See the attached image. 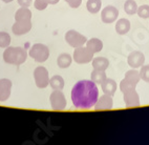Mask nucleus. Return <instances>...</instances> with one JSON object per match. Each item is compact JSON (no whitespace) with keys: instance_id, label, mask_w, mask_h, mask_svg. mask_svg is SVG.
I'll list each match as a JSON object with an SVG mask.
<instances>
[{"instance_id":"f257e3e1","label":"nucleus","mask_w":149,"mask_h":145,"mask_svg":"<svg viewBox=\"0 0 149 145\" xmlns=\"http://www.w3.org/2000/svg\"><path fill=\"white\" fill-rule=\"evenodd\" d=\"M72 102L78 109H89L93 107L99 99V89L91 80H81L72 89Z\"/></svg>"},{"instance_id":"f03ea898","label":"nucleus","mask_w":149,"mask_h":145,"mask_svg":"<svg viewBox=\"0 0 149 145\" xmlns=\"http://www.w3.org/2000/svg\"><path fill=\"white\" fill-rule=\"evenodd\" d=\"M26 59L27 52L25 51V48L8 46L3 52V60L8 64L20 65L26 61Z\"/></svg>"},{"instance_id":"7ed1b4c3","label":"nucleus","mask_w":149,"mask_h":145,"mask_svg":"<svg viewBox=\"0 0 149 145\" xmlns=\"http://www.w3.org/2000/svg\"><path fill=\"white\" fill-rule=\"evenodd\" d=\"M140 80H141L140 72H138L136 68L128 70L125 74V78L123 79L120 83L121 91H122V93H125V91L136 89V86L138 85Z\"/></svg>"},{"instance_id":"20e7f679","label":"nucleus","mask_w":149,"mask_h":145,"mask_svg":"<svg viewBox=\"0 0 149 145\" xmlns=\"http://www.w3.org/2000/svg\"><path fill=\"white\" fill-rule=\"evenodd\" d=\"M29 57L34 59L36 62L42 63L45 62L49 57V48L42 43H36L31 47L29 52Z\"/></svg>"},{"instance_id":"39448f33","label":"nucleus","mask_w":149,"mask_h":145,"mask_svg":"<svg viewBox=\"0 0 149 145\" xmlns=\"http://www.w3.org/2000/svg\"><path fill=\"white\" fill-rule=\"evenodd\" d=\"M93 55L95 54L93 52L89 51L87 47H84V45H83L80 46V47L74 48L72 59L78 64H86V63H89V62L93 61Z\"/></svg>"},{"instance_id":"423d86ee","label":"nucleus","mask_w":149,"mask_h":145,"mask_svg":"<svg viewBox=\"0 0 149 145\" xmlns=\"http://www.w3.org/2000/svg\"><path fill=\"white\" fill-rule=\"evenodd\" d=\"M65 41L68 43L72 47H80L83 46L84 44H86L87 42V38L84 35L80 34L79 32L74 30H70L68 32H66L65 34Z\"/></svg>"},{"instance_id":"0eeeda50","label":"nucleus","mask_w":149,"mask_h":145,"mask_svg":"<svg viewBox=\"0 0 149 145\" xmlns=\"http://www.w3.org/2000/svg\"><path fill=\"white\" fill-rule=\"evenodd\" d=\"M34 79L36 85L39 89H45L49 84L48 70L44 66H38L34 70Z\"/></svg>"},{"instance_id":"6e6552de","label":"nucleus","mask_w":149,"mask_h":145,"mask_svg":"<svg viewBox=\"0 0 149 145\" xmlns=\"http://www.w3.org/2000/svg\"><path fill=\"white\" fill-rule=\"evenodd\" d=\"M49 101H51L52 107L55 110H63L67 105L66 98L62 91L54 89V91L49 96Z\"/></svg>"},{"instance_id":"1a4fd4ad","label":"nucleus","mask_w":149,"mask_h":145,"mask_svg":"<svg viewBox=\"0 0 149 145\" xmlns=\"http://www.w3.org/2000/svg\"><path fill=\"white\" fill-rule=\"evenodd\" d=\"M118 17H119V10L112 6H107L101 12V19L104 23L109 24L117 21Z\"/></svg>"},{"instance_id":"9d476101","label":"nucleus","mask_w":149,"mask_h":145,"mask_svg":"<svg viewBox=\"0 0 149 145\" xmlns=\"http://www.w3.org/2000/svg\"><path fill=\"white\" fill-rule=\"evenodd\" d=\"M127 62L128 65L132 67V68H139V67H141L145 63V56H144L142 52L133 51L128 55Z\"/></svg>"},{"instance_id":"9b49d317","label":"nucleus","mask_w":149,"mask_h":145,"mask_svg":"<svg viewBox=\"0 0 149 145\" xmlns=\"http://www.w3.org/2000/svg\"><path fill=\"white\" fill-rule=\"evenodd\" d=\"M123 95H124L123 99H124L126 107H136L140 105V97L136 89L125 91V93H123Z\"/></svg>"},{"instance_id":"f8f14e48","label":"nucleus","mask_w":149,"mask_h":145,"mask_svg":"<svg viewBox=\"0 0 149 145\" xmlns=\"http://www.w3.org/2000/svg\"><path fill=\"white\" fill-rule=\"evenodd\" d=\"M32 30V21H15L12 26V32L16 36L25 35Z\"/></svg>"},{"instance_id":"ddd939ff","label":"nucleus","mask_w":149,"mask_h":145,"mask_svg":"<svg viewBox=\"0 0 149 145\" xmlns=\"http://www.w3.org/2000/svg\"><path fill=\"white\" fill-rule=\"evenodd\" d=\"M12 91V81L10 79H0V102H4L10 98Z\"/></svg>"},{"instance_id":"4468645a","label":"nucleus","mask_w":149,"mask_h":145,"mask_svg":"<svg viewBox=\"0 0 149 145\" xmlns=\"http://www.w3.org/2000/svg\"><path fill=\"white\" fill-rule=\"evenodd\" d=\"M112 105H113V101H112L111 96L104 94L98 99L97 103L95 104V109L96 110H107L111 109Z\"/></svg>"},{"instance_id":"2eb2a0df","label":"nucleus","mask_w":149,"mask_h":145,"mask_svg":"<svg viewBox=\"0 0 149 145\" xmlns=\"http://www.w3.org/2000/svg\"><path fill=\"white\" fill-rule=\"evenodd\" d=\"M117 87H118L117 82H116L113 79H110V78H106L101 83V89L104 94L109 95V96H111V97L116 94Z\"/></svg>"},{"instance_id":"dca6fc26","label":"nucleus","mask_w":149,"mask_h":145,"mask_svg":"<svg viewBox=\"0 0 149 145\" xmlns=\"http://www.w3.org/2000/svg\"><path fill=\"white\" fill-rule=\"evenodd\" d=\"M130 31V21L128 19H119L116 23V32L119 35H126Z\"/></svg>"},{"instance_id":"f3484780","label":"nucleus","mask_w":149,"mask_h":145,"mask_svg":"<svg viewBox=\"0 0 149 145\" xmlns=\"http://www.w3.org/2000/svg\"><path fill=\"white\" fill-rule=\"evenodd\" d=\"M32 12L29 8H20L15 14V21H32Z\"/></svg>"},{"instance_id":"a211bd4d","label":"nucleus","mask_w":149,"mask_h":145,"mask_svg":"<svg viewBox=\"0 0 149 145\" xmlns=\"http://www.w3.org/2000/svg\"><path fill=\"white\" fill-rule=\"evenodd\" d=\"M86 47L91 51L93 54H96V53H99V52L102 51V48H103V42L102 40L98 39V38H91V40H87L86 42Z\"/></svg>"},{"instance_id":"6ab92c4d","label":"nucleus","mask_w":149,"mask_h":145,"mask_svg":"<svg viewBox=\"0 0 149 145\" xmlns=\"http://www.w3.org/2000/svg\"><path fill=\"white\" fill-rule=\"evenodd\" d=\"M93 66L95 70H106L109 66V61L105 57H97L93 59Z\"/></svg>"},{"instance_id":"aec40b11","label":"nucleus","mask_w":149,"mask_h":145,"mask_svg":"<svg viewBox=\"0 0 149 145\" xmlns=\"http://www.w3.org/2000/svg\"><path fill=\"white\" fill-rule=\"evenodd\" d=\"M72 62V57L69 54H66V53H63L60 56L58 57L57 59V64L60 68H67V67L70 66Z\"/></svg>"},{"instance_id":"412c9836","label":"nucleus","mask_w":149,"mask_h":145,"mask_svg":"<svg viewBox=\"0 0 149 145\" xmlns=\"http://www.w3.org/2000/svg\"><path fill=\"white\" fill-rule=\"evenodd\" d=\"M49 85L53 89H57V91H62L64 87V79L61 76L55 75L49 79Z\"/></svg>"},{"instance_id":"4be33fe9","label":"nucleus","mask_w":149,"mask_h":145,"mask_svg":"<svg viewBox=\"0 0 149 145\" xmlns=\"http://www.w3.org/2000/svg\"><path fill=\"white\" fill-rule=\"evenodd\" d=\"M106 74L105 70H95L91 72V80L93 81L96 84H101L105 79H106Z\"/></svg>"},{"instance_id":"5701e85b","label":"nucleus","mask_w":149,"mask_h":145,"mask_svg":"<svg viewBox=\"0 0 149 145\" xmlns=\"http://www.w3.org/2000/svg\"><path fill=\"white\" fill-rule=\"evenodd\" d=\"M102 6V0H87L86 8L91 14H97L100 12Z\"/></svg>"},{"instance_id":"b1692460","label":"nucleus","mask_w":149,"mask_h":145,"mask_svg":"<svg viewBox=\"0 0 149 145\" xmlns=\"http://www.w3.org/2000/svg\"><path fill=\"white\" fill-rule=\"evenodd\" d=\"M138 4L134 0H127L124 3V11L127 15H134L138 12Z\"/></svg>"},{"instance_id":"393cba45","label":"nucleus","mask_w":149,"mask_h":145,"mask_svg":"<svg viewBox=\"0 0 149 145\" xmlns=\"http://www.w3.org/2000/svg\"><path fill=\"white\" fill-rule=\"evenodd\" d=\"M11 36L6 32H0V47L6 48L11 44Z\"/></svg>"},{"instance_id":"a878e982","label":"nucleus","mask_w":149,"mask_h":145,"mask_svg":"<svg viewBox=\"0 0 149 145\" xmlns=\"http://www.w3.org/2000/svg\"><path fill=\"white\" fill-rule=\"evenodd\" d=\"M136 13H138L140 18H143V19L149 18V6L144 4V6H139Z\"/></svg>"},{"instance_id":"bb28decb","label":"nucleus","mask_w":149,"mask_h":145,"mask_svg":"<svg viewBox=\"0 0 149 145\" xmlns=\"http://www.w3.org/2000/svg\"><path fill=\"white\" fill-rule=\"evenodd\" d=\"M140 77L143 81L149 83V64L142 65L141 70H140Z\"/></svg>"},{"instance_id":"cd10ccee","label":"nucleus","mask_w":149,"mask_h":145,"mask_svg":"<svg viewBox=\"0 0 149 145\" xmlns=\"http://www.w3.org/2000/svg\"><path fill=\"white\" fill-rule=\"evenodd\" d=\"M48 6V2L47 0H35L34 2V6L36 10L38 11H43V10H45Z\"/></svg>"},{"instance_id":"c85d7f7f","label":"nucleus","mask_w":149,"mask_h":145,"mask_svg":"<svg viewBox=\"0 0 149 145\" xmlns=\"http://www.w3.org/2000/svg\"><path fill=\"white\" fill-rule=\"evenodd\" d=\"M64 1L68 3V6L72 8H78L82 3V0H64Z\"/></svg>"},{"instance_id":"c756f323","label":"nucleus","mask_w":149,"mask_h":145,"mask_svg":"<svg viewBox=\"0 0 149 145\" xmlns=\"http://www.w3.org/2000/svg\"><path fill=\"white\" fill-rule=\"evenodd\" d=\"M18 4L22 8H29L32 4V0H17Z\"/></svg>"},{"instance_id":"7c9ffc66","label":"nucleus","mask_w":149,"mask_h":145,"mask_svg":"<svg viewBox=\"0 0 149 145\" xmlns=\"http://www.w3.org/2000/svg\"><path fill=\"white\" fill-rule=\"evenodd\" d=\"M59 1H60V0H47L48 4H57Z\"/></svg>"},{"instance_id":"2f4dec72","label":"nucleus","mask_w":149,"mask_h":145,"mask_svg":"<svg viewBox=\"0 0 149 145\" xmlns=\"http://www.w3.org/2000/svg\"><path fill=\"white\" fill-rule=\"evenodd\" d=\"M3 2H6V3H10V2H12L13 0H2Z\"/></svg>"}]
</instances>
